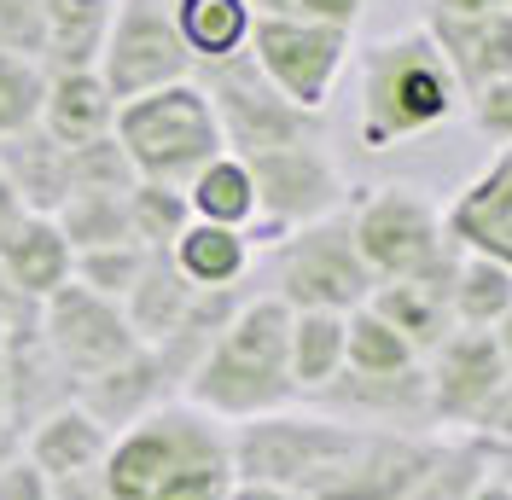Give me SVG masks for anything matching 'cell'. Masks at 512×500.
I'll use <instances>...</instances> for the list:
<instances>
[{"label":"cell","instance_id":"cell-12","mask_svg":"<svg viewBox=\"0 0 512 500\" xmlns=\"http://www.w3.org/2000/svg\"><path fill=\"white\" fill-rule=\"evenodd\" d=\"M41 338L59 355L64 373L76 378V390L88 378L123 367L134 349H146L134 338L123 303H111V297H99V291H88V285H76V280L41 303Z\"/></svg>","mask_w":512,"mask_h":500},{"label":"cell","instance_id":"cell-36","mask_svg":"<svg viewBox=\"0 0 512 500\" xmlns=\"http://www.w3.org/2000/svg\"><path fill=\"white\" fill-rule=\"evenodd\" d=\"M0 53L41 59V0H0Z\"/></svg>","mask_w":512,"mask_h":500},{"label":"cell","instance_id":"cell-8","mask_svg":"<svg viewBox=\"0 0 512 500\" xmlns=\"http://www.w3.org/2000/svg\"><path fill=\"white\" fill-rule=\"evenodd\" d=\"M192 82L216 105L227 152L262 157V152H280V146H297V140H320V117L315 111H297L256 70L251 53H239V59H227V64H204V70H192Z\"/></svg>","mask_w":512,"mask_h":500},{"label":"cell","instance_id":"cell-1","mask_svg":"<svg viewBox=\"0 0 512 500\" xmlns=\"http://www.w3.org/2000/svg\"><path fill=\"white\" fill-rule=\"evenodd\" d=\"M233 483H239L233 425L210 419L181 396L117 431L105 454L111 500H227Z\"/></svg>","mask_w":512,"mask_h":500},{"label":"cell","instance_id":"cell-45","mask_svg":"<svg viewBox=\"0 0 512 500\" xmlns=\"http://www.w3.org/2000/svg\"><path fill=\"white\" fill-rule=\"evenodd\" d=\"M478 500H512V483L501 477V471H495V477H489V483L478 489Z\"/></svg>","mask_w":512,"mask_h":500},{"label":"cell","instance_id":"cell-43","mask_svg":"<svg viewBox=\"0 0 512 500\" xmlns=\"http://www.w3.org/2000/svg\"><path fill=\"white\" fill-rule=\"evenodd\" d=\"M18 454H24V431H12V425H6V419H0V471L12 466V460H18Z\"/></svg>","mask_w":512,"mask_h":500},{"label":"cell","instance_id":"cell-23","mask_svg":"<svg viewBox=\"0 0 512 500\" xmlns=\"http://www.w3.org/2000/svg\"><path fill=\"white\" fill-rule=\"evenodd\" d=\"M251 256H256L251 233L216 227V221H192L169 250V262L181 268V280L192 291H239V280L251 274Z\"/></svg>","mask_w":512,"mask_h":500},{"label":"cell","instance_id":"cell-19","mask_svg":"<svg viewBox=\"0 0 512 500\" xmlns=\"http://www.w3.org/2000/svg\"><path fill=\"white\" fill-rule=\"evenodd\" d=\"M460 262V256H454ZM454 262L448 268H437V274H419V280H390V285H379L373 291V309L408 338V344L431 361L437 349L460 332V320H454Z\"/></svg>","mask_w":512,"mask_h":500},{"label":"cell","instance_id":"cell-10","mask_svg":"<svg viewBox=\"0 0 512 500\" xmlns=\"http://www.w3.org/2000/svg\"><path fill=\"white\" fill-rule=\"evenodd\" d=\"M99 76L117 94V105L175 88V82H192V53L175 30L169 0H117L105 47H99Z\"/></svg>","mask_w":512,"mask_h":500},{"label":"cell","instance_id":"cell-5","mask_svg":"<svg viewBox=\"0 0 512 500\" xmlns=\"http://www.w3.org/2000/svg\"><path fill=\"white\" fill-rule=\"evenodd\" d=\"M361 425L326 413V407H286L251 425H233V460L239 477L251 483H274L297 500H315V489L332 477V466L350 454Z\"/></svg>","mask_w":512,"mask_h":500},{"label":"cell","instance_id":"cell-37","mask_svg":"<svg viewBox=\"0 0 512 500\" xmlns=\"http://www.w3.org/2000/svg\"><path fill=\"white\" fill-rule=\"evenodd\" d=\"M472 123H478L483 140L512 146V76H501V82H489V88L472 94Z\"/></svg>","mask_w":512,"mask_h":500},{"label":"cell","instance_id":"cell-13","mask_svg":"<svg viewBox=\"0 0 512 500\" xmlns=\"http://www.w3.org/2000/svg\"><path fill=\"white\" fill-rule=\"evenodd\" d=\"M512 384V367L495 332H472L460 326L431 361H425V396H431V425H443L454 437H478L483 413L495 407V396Z\"/></svg>","mask_w":512,"mask_h":500},{"label":"cell","instance_id":"cell-41","mask_svg":"<svg viewBox=\"0 0 512 500\" xmlns=\"http://www.w3.org/2000/svg\"><path fill=\"white\" fill-rule=\"evenodd\" d=\"M501 6H512V0H431V12H448V18H483Z\"/></svg>","mask_w":512,"mask_h":500},{"label":"cell","instance_id":"cell-28","mask_svg":"<svg viewBox=\"0 0 512 500\" xmlns=\"http://www.w3.org/2000/svg\"><path fill=\"white\" fill-rule=\"evenodd\" d=\"M454 320L472 326V332H495L501 320L512 314V268L495 262V256H472L460 250L454 262Z\"/></svg>","mask_w":512,"mask_h":500},{"label":"cell","instance_id":"cell-39","mask_svg":"<svg viewBox=\"0 0 512 500\" xmlns=\"http://www.w3.org/2000/svg\"><path fill=\"white\" fill-rule=\"evenodd\" d=\"M478 437L489 442V448H507L512 454V384L495 396V407L483 413V425H478Z\"/></svg>","mask_w":512,"mask_h":500},{"label":"cell","instance_id":"cell-9","mask_svg":"<svg viewBox=\"0 0 512 500\" xmlns=\"http://www.w3.org/2000/svg\"><path fill=\"white\" fill-rule=\"evenodd\" d=\"M245 163L256 175L251 245H280L286 233L344 210V169H338V157L326 152V140H297V146L245 157Z\"/></svg>","mask_w":512,"mask_h":500},{"label":"cell","instance_id":"cell-34","mask_svg":"<svg viewBox=\"0 0 512 500\" xmlns=\"http://www.w3.org/2000/svg\"><path fill=\"white\" fill-rule=\"evenodd\" d=\"M70 169H76V192H134V163H128V152L117 146V134H105V140H94V146H76L70 152Z\"/></svg>","mask_w":512,"mask_h":500},{"label":"cell","instance_id":"cell-33","mask_svg":"<svg viewBox=\"0 0 512 500\" xmlns=\"http://www.w3.org/2000/svg\"><path fill=\"white\" fill-rule=\"evenodd\" d=\"M146 262H152V250L146 245H99V250H76V285H88L99 297H111V303H123L128 291L140 285L146 274Z\"/></svg>","mask_w":512,"mask_h":500},{"label":"cell","instance_id":"cell-46","mask_svg":"<svg viewBox=\"0 0 512 500\" xmlns=\"http://www.w3.org/2000/svg\"><path fill=\"white\" fill-rule=\"evenodd\" d=\"M0 419H6V320H0Z\"/></svg>","mask_w":512,"mask_h":500},{"label":"cell","instance_id":"cell-22","mask_svg":"<svg viewBox=\"0 0 512 500\" xmlns=\"http://www.w3.org/2000/svg\"><path fill=\"white\" fill-rule=\"evenodd\" d=\"M111 12H117V0H41V64H47V76L99 70Z\"/></svg>","mask_w":512,"mask_h":500},{"label":"cell","instance_id":"cell-20","mask_svg":"<svg viewBox=\"0 0 512 500\" xmlns=\"http://www.w3.org/2000/svg\"><path fill=\"white\" fill-rule=\"evenodd\" d=\"M111 442L117 437L99 425L88 407L70 402V407H59V413H47L30 437H24V454H30L53 483H64V477H82V471H105Z\"/></svg>","mask_w":512,"mask_h":500},{"label":"cell","instance_id":"cell-3","mask_svg":"<svg viewBox=\"0 0 512 500\" xmlns=\"http://www.w3.org/2000/svg\"><path fill=\"white\" fill-rule=\"evenodd\" d=\"M460 82L425 24L396 30L361 53V99H355V134L367 152H390L402 140L437 134L460 111Z\"/></svg>","mask_w":512,"mask_h":500},{"label":"cell","instance_id":"cell-16","mask_svg":"<svg viewBox=\"0 0 512 500\" xmlns=\"http://www.w3.org/2000/svg\"><path fill=\"white\" fill-rule=\"evenodd\" d=\"M425 35L437 41V53L448 59L466 99L489 88V82L512 76V6L483 12V18H448V12L425 6Z\"/></svg>","mask_w":512,"mask_h":500},{"label":"cell","instance_id":"cell-15","mask_svg":"<svg viewBox=\"0 0 512 500\" xmlns=\"http://www.w3.org/2000/svg\"><path fill=\"white\" fill-rule=\"evenodd\" d=\"M0 280L12 297H24L30 309H41L53 291L76 280V245L64 239L59 216H24L0 233Z\"/></svg>","mask_w":512,"mask_h":500},{"label":"cell","instance_id":"cell-18","mask_svg":"<svg viewBox=\"0 0 512 500\" xmlns=\"http://www.w3.org/2000/svg\"><path fill=\"white\" fill-rule=\"evenodd\" d=\"M0 181L12 187L18 210L30 216H59L76 192V169H70V146H59L47 128L35 123L12 140H0Z\"/></svg>","mask_w":512,"mask_h":500},{"label":"cell","instance_id":"cell-35","mask_svg":"<svg viewBox=\"0 0 512 500\" xmlns=\"http://www.w3.org/2000/svg\"><path fill=\"white\" fill-rule=\"evenodd\" d=\"M256 18H303V24H332V30H350L361 24L367 0H251Z\"/></svg>","mask_w":512,"mask_h":500},{"label":"cell","instance_id":"cell-26","mask_svg":"<svg viewBox=\"0 0 512 500\" xmlns=\"http://www.w3.org/2000/svg\"><path fill=\"white\" fill-rule=\"evenodd\" d=\"M344 361H350V314L291 309V384H297V396H320L326 384H338Z\"/></svg>","mask_w":512,"mask_h":500},{"label":"cell","instance_id":"cell-17","mask_svg":"<svg viewBox=\"0 0 512 500\" xmlns=\"http://www.w3.org/2000/svg\"><path fill=\"white\" fill-rule=\"evenodd\" d=\"M175 396H181V390H175V378H169V367H163L158 349H134L123 367L88 378V384L76 390V402L88 407L111 437L128 431V425H140L146 413H158V407L175 402Z\"/></svg>","mask_w":512,"mask_h":500},{"label":"cell","instance_id":"cell-24","mask_svg":"<svg viewBox=\"0 0 512 500\" xmlns=\"http://www.w3.org/2000/svg\"><path fill=\"white\" fill-rule=\"evenodd\" d=\"M169 12H175V30L192 53V70L251 53V30H256L251 0H169Z\"/></svg>","mask_w":512,"mask_h":500},{"label":"cell","instance_id":"cell-32","mask_svg":"<svg viewBox=\"0 0 512 500\" xmlns=\"http://www.w3.org/2000/svg\"><path fill=\"white\" fill-rule=\"evenodd\" d=\"M47 64L24 59V53H0V140L24 134V128L41 123L47 111Z\"/></svg>","mask_w":512,"mask_h":500},{"label":"cell","instance_id":"cell-31","mask_svg":"<svg viewBox=\"0 0 512 500\" xmlns=\"http://www.w3.org/2000/svg\"><path fill=\"white\" fill-rule=\"evenodd\" d=\"M64 239L76 250H99V245H128L134 227H128V192H70V204L59 210ZM140 245V239H134Z\"/></svg>","mask_w":512,"mask_h":500},{"label":"cell","instance_id":"cell-38","mask_svg":"<svg viewBox=\"0 0 512 500\" xmlns=\"http://www.w3.org/2000/svg\"><path fill=\"white\" fill-rule=\"evenodd\" d=\"M0 500H53V477L35 466L30 454H18L0 471Z\"/></svg>","mask_w":512,"mask_h":500},{"label":"cell","instance_id":"cell-7","mask_svg":"<svg viewBox=\"0 0 512 500\" xmlns=\"http://www.w3.org/2000/svg\"><path fill=\"white\" fill-rule=\"evenodd\" d=\"M373 268L361 262L350 233V204L326 221H309L286 233L274 245V297L286 309H332V314H355L361 303H373Z\"/></svg>","mask_w":512,"mask_h":500},{"label":"cell","instance_id":"cell-25","mask_svg":"<svg viewBox=\"0 0 512 500\" xmlns=\"http://www.w3.org/2000/svg\"><path fill=\"white\" fill-rule=\"evenodd\" d=\"M192 303H198V291L181 280V268L169 262V250H152L140 285L123 297V314H128V326H134V338L146 349H158L163 338L181 332V320L192 314Z\"/></svg>","mask_w":512,"mask_h":500},{"label":"cell","instance_id":"cell-27","mask_svg":"<svg viewBox=\"0 0 512 500\" xmlns=\"http://www.w3.org/2000/svg\"><path fill=\"white\" fill-rule=\"evenodd\" d=\"M187 204L192 221H216V227H239L251 233L256 227V175L239 152L210 157L198 175L187 181Z\"/></svg>","mask_w":512,"mask_h":500},{"label":"cell","instance_id":"cell-29","mask_svg":"<svg viewBox=\"0 0 512 500\" xmlns=\"http://www.w3.org/2000/svg\"><path fill=\"white\" fill-rule=\"evenodd\" d=\"M425 367V355H419L390 320H384L373 303H361L350 314V361H344V373L355 378H408Z\"/></svg>","mask_w":512,"mask_h":500},{"label":"cell","instance_id":"cell-4","mask_svg":"<svg viewBox=\"0 0 512 500\" xmlns=\"http://www.w3.org/2000/svg\"><path fill=\"white\" fill-rule=\"evenodd\" d=\"M117 146L128 152L140 181H163V187H187L192 175L227 152L216 105L198 82H175L158 94H140L117 105Z\"/></svg>","mask_w":512,"mask_h":500},{"label":"cell","instance_id":"cell-6","mask_svg":"<svg viewBox=\"0 0 512 500\" xmlns=\"http://www.w3.org/2000/svg\"><path fill=\"white\" fill-rule=\"evenodd\" d=\"M350 233L379 285L437 274V268H448L460 256V245L443 227V210L408 181H384V187L361 192L350 204Z\"/></svg>","mask_w":512,"mask_h":500},{"label":"cell","instance_id":"cell-44","mask_svg":"<svg viewBox=\"0 0 512 500\" xmlns=\"http://www.w3.org/2000/svg\"><path fill=\"white\" fill-rule=\"evenodd\" d=\"M18 216H24V210H18V198H12V187H6V181H0V233H6Z\"/></svg>","mask_w":512,"mask_h":500},{"label":"cell","instance_id":"cell-11","mask_svg":"<svg viewBox=\"0 0 512 500\" xmlns=\"http://www.w3.org/2000/svg\"><path fill=\"white\" fill-rule=\"evenodd\" d=\"M251 59L297 111L320 117L332 88H338V76H344V64H350V30L303 24V18H256Z\"/></svg>","mask_w":512,"mask_h":500},{"label":"cell","instance_id":"cell-30","mask_svg":"<svg viewBox=\"0 0 512 500\" xmlns=\"http://www.w3.org/2000/svg\"><path fill=\"white\" fill-rule=\"evenodd\" d=\"M128 227L146 250H175V239L192 227L187 187H163V181H134L128 192Z\"/></svg>","mask_w":512,"mask_h":500},{"label":"cell","instance_id":"cell-2","mask_svg":"<svg viewBox=\"0 0 512 500\" xmlns=\"http://www.w3.org/2000/svg\"><path fill=\"white\" fill-rule=\"evenodd\" d=\"M181 402L204 407L222 425H251V419L286 413L297 402V384H291V309L274 291L239 303V314L222 326V338L204 349L198 373L187 378Z\"/></svg>","mask_w":512,"mask_h":500},{"label":"cell","instance_id":"cell-21","mask_svg":"<svg viewBox=\"0 0 512 500\" xmlns=\"http://www.w3.org/2000/svg\"><path fill=\"white\" fill-rule=\"evenodd\" d=\"M41 128L59 140V146H94L117 128V94L105 88L99 70H59L47 82V111H41Z\"/></svg>","mask_w":512,"mask_h":500},{"label":"cell","instance_id":"cell-14","mask_svg":"<svg viewBox=\"0 0 512 500\" xmlns=\"http://www.w3.org/2000/svg\"><path fill=\"white\" fill-rule=\"evenodd\" d=\"M443 227L460 250L512 268V146H495V157L448 198Z\"/></svg>","mask_w":512,"mask_h":500},{"label":"cell","instance_id":"cell-47","mask_svg":"<svg viewBox=\"0 0 512 500\" xmlns=\"http://www.w3.org/2000/svg\"><path fill=\"white\" fill-rule=\"evenodd\" d=\"M495 344H501V355H507V367H512V314L495 326Z\"/></svg>","mask_w":512,"mask_h":500},{"label":"cell","instance_id":"cell-42","mask_svg":"<svg viewBox=\"0 0 512 500\" xmlns=\"http://www.w3.org/2000/svg\"><path fill=\"white\" fill-rule=\"evenodd\" d=\"M227 500H297V495L274 489V483H251V477H239V483L227 489Z\"/></svg>","mask_w":512,"mask_h":500},{"label":"cell","instance_id":"cell-40","mask_svg":"<svg viewBox=\"0 0 512 500\" xmlns=\"http://www.w3.org/2000/svg\"><path fill=\"white\" fill-rule=\"evenodd\" d=\"M53 500H111V489H105V471H82V477H64V483H53Z\"/></svg>","mask_w":512,"mask_h":500}]
</instances>
